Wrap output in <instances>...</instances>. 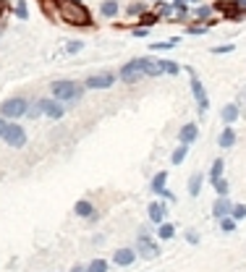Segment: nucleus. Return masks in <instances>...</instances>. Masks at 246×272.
<instances>
[{
  "label": "nucleus",
  "instance_id": "nucleus-1",
  "mask_svg": "<svg viewBox=\"0 0 246 272\" xmlns=\"http://www.w3.org/2000/svg\"><path fill=\"white\" fill-rule=\"evenodd\" d=\"M58 13L65 24H71V27H89L92 24V13H89V8L84 3H79V0H58Z\"/></svg>",
  "mask_w": 246,
  "mask_h": 272
},
{
  "label": "nucleus",
  "instance_id": "nucleus-2",
  "mask_svg": "<svg viewBox=\"0 0 246 272\" xmlns=\"http://www.w3.org/2000/svg\"><path fill=\"white\" fill-rule=\"evenodd\" d=\"M53 97L60 102H79L81 100V86L76 81H55L53 84Z\"/></svg>",
  "mask_w": 246,
  "mask_h": 272
},
{
  "label": "nucleus",
  "instance_id": "nucleus-3",
  "mask_svg": "<svg viewBox=\"0 0 246 272\" xmlns=\"http://www.w3.org/2000/svg\"><path fill=\"white\" fill-rule=\"evenodd\" d=\"M147 60H149V58H133V60H128V63L121 68V79H123L126 84H137L139 79H144V76H147V74H144Z\"/></svg>",
  "mask_w": 246,
  "mask_h": 272
},
{
  "label": "nucleus",
  "instance_id": "nucleus-4",
  "mask_svg": "<svg viewBox=\"0 0 246 272\" xmlns=\"http://www.w3.org/2000/svg\"><path fill=\"white\" fill-rule=\"evenodd\" d=\"M29 112V102L24 100V97H11V100H6L3 102V107H0V118H21V116H27Z\"/></svg>",
  "mask_w": 246,
  "mask_h": 272
},
{
  "label": "nucleus",
  "instance_id": "nucleus-5",
  "mask_svg": "<svg viewBox=\"0 0 246 272\" xmlns=\"http://www.w3.org/2000/svg\"><path fill=\"white\" fill-rule=\"evenodd\" d=\"M191 95H194V100H196V107H199V112H207V107H210V97H207V92H205V84L199 81V76L191 71Z\"/></svg>",
  "mask_w": 246,
  "mask_h": 272
},
{
  "label": "nucleus",
  "instance_id": "nucleus-6",
  "mask_svg": "<svg viewBox=\"0 0 246 272\" xmlns=\"http://www.w3.org/2000/svg\"><path fill=\"white\" fill-rule=\"evenodd\" d=\"M137 254H142L144 259H158L160 257V246L142 231L139 233V241H137Z\"/></svg>",
  "mask_w": 246,
  "mask_h": 272
},
{
  "label": "nucleus",
  "instance_id": "nucleus-7",
  "mask_svg": "<svg viewBox=\"0 0 246 272\" xmlns=\"http://www.w3.org/2000/svg\"><path fill=\"white\" fill-rule=\"evenodd\" d=\"M3 142H6L8 147H13V149L24 147V144H27V131H24V126L11 123V126H8V131L3 133Z\"/></svg>",
  "mask_w": 246,
  "mask_h": 272
},
{
  "label": "nucleus",
  "instance_id": "nucleus-8",
  "mask_svg": "<svg viewBox=\"0 0 246 272\" xmlns=\"http://www.w3.org/2000/svg\"><path fill=\"white\" fill-rule=\"evenodd\" d=\"M215 11H220V13H226L228 18H243V8L238 6V3H231V0H217L215 3Z\"/></svg>",
  "mask_w": 246,
  "mask_h": 272
},
{
  "label": "nucleus",
  "instance_id": "nucleus-9",
  "mask_svg": "<svg viewBox=\"0 0 246 272\" xmlns=\"http://www.w3.org/2000/svg\"><path fill=\"white\" fill-rule=\"evenodd\" d=\"M116 84V76L113 74H97V76H89L86 79V86L89 89H110Z\"/></svg>",
  "mask_w": 246,
  "mask_h": 272
},
{
  "label": "nucleus",
  "instance_id": "nucleus-10",
  "mask_svg": "<svg viewBox=\"0 0 246 272\" xmlns=\"http://www.w3.org/2000/svg\"><path fill=\"white\" fill-rule=\"evenodd\" d=\"M44 116L53 118V121H60L65 116V107L60 100H44Z\"/></svg>",
  "mask_w": 246,
  "mask_h": 272
},
{
  "label": "nucleus",
  "instance_id": "nucleus-11",
  "mask_svg": "<svg viewBox=\"0 0 246 272\" xmlns=\"http://www.w3.org/2000/svg\"><path fill=\"white\" fill-rule=\"evenodd\" d=\"M231 212H233V204H231L226 196H217L215 204H212V215H215L217 220H222V217H228Z\"/></svg>",
  "mask_w": 246,
  "mask_h": 272
},
{
  "label": "nucleus",
  "instance_id": "nucleus-12",
  "mask_svg": "<svg viewBox=\"0 0 246 272\" xmlns=\"http://www.w3.org/2000/svg\"><path fill=\"white\" fill-rule=\"evenodd\" d=\"M133 259H137V252H133V248H118V252L113 254V262L118 267H128V264H133Z\"/></svg>",
  "mask_w": 246,
  "mask_h": 272
},
{
  "label": "nucleus",
  "instance_id": "nucleus-13",
  "mask_svg": "<svg viewBox=\"0 0 246 272\" xmlns=\"http://www.w3.org/2000/svg\"><path fill=\"white\" fill-rule=\"evenodd\" d=\"M196 136H199L196 123H186L181 131H178V139H181V144H191V142H196Z\"/></svg>",
  "mask_w": 246,
  "mask_h": 272
},
{
  "label": "nucleus",
  "instance_id": "nucleus-14",
  "mask_svg": "<svg viewBox=\"0 0 246 272\" xmlns=\"http://www.w3.org/2000/svg\"><path fill=\"white\" fill-rule=\"evenodd\" d=\"M147 212H149V220L154 222V225H163L165 222V207L160 201H152L149 207H147Z\"/></svg>",
  "mask_w": 246,
  "mask_h": 272
},
{
  "label": "nucleus",
  "instance_id": "nucleus-15",
  "mask_svg": "<svg viewBox=\"0 0 246 272\" xmlns=\"http://www.w3.org/2000/svg\"><path fill=\"white\" fill-rule=\"evenodd\" d=\"M217 144H220V149H231L236 144V131L231 126H226V128H222V133H220V139H217Z\"/></svg>",
  "mask_w": 246,
  "mask_h": 272
},
{
  "label": "nucleus",
  "instance_id": "nucleus-16",
  "mask_svg": "<svg viewBox=\"0 0 246 272\" xmlns=\"http://www.w3.org/2000/svg\"><path fill=\"white\" fill-rule=\"evenodd\" d=\"M74 212L79 217H95V207H92V201H86V199H79L74 204Z\"/></svg>",
  "mask_w": 246,
  "mask_h": 272
},
{
  "label": "nucleus",
  "instance_id": "nucleus-17",
  "mask_svg": "<svg viewBox=\"0 0 246 272\" xmlns=\"http://www.w3.org/2000/svg\"><path fill=\"white\" fill-rule=\"evenodd\" d=\"M220 116H222V121H226V126H231L233 121H238V105H233V102H231V105H226Z\"/></svg>",
  "mask_w": 246,
  "mask_h": 272
},
{
  "label": "nucleus",
  "instance_id": "nucleus-18",
  "mask_svg": "<svg viewBox=\"0 0 246 272\" xmlns=\"http://www.w3.org/2000/svg\"><path fill=\"white\" fill-rule=\"evenodd\" d=\"M165 180H168V173H165V170H160L158 175L152 178V191H154V196H160V194H163V189H165Z\"/></svg>",
  "mask_w": 246,
  "mask_h": 272
},
{
  "label": "nucleus",
  "instance_id": "nucleus-19",
  "mask_svg": "<svg viewBox=\"0 0 246 272\" xmlns=\"http://www.w3.org/2000/svg\"><path fill=\"white\" fill-rule=\"evenodd\" d=\"M202 180H205L202 173H194V175L189 178V194H191V196H196L199 191H202Z\"/></svg>",
  "mask_w": 246,
  "mask_h": 272
},
{
  "label": "nucleus",
  "instance_id": "nucleus-20",
  "mask_svg": "<svg viewBox=\"0 0 246 272\" xmlns=\"http://www.w3.org/2000/svg\"><path fill=\"white\" fill-rule=\"evenodd\" d=\"M186 154H189V144H181V147H175V152L170 154V163L173 165H181L186 160Z\"/></svg>",
  "mask_w": 246,
  "mask_h": 272
},
{
  "label": "nucleus",
  "instance_id": "nucleus-21",
  "mask_svg": "<svg viewBox=\"0 0 246 272\" xmlns=\"http://www.w3.org/2000/svg\"><path fill=\"white\" fill-rule=\"evenodd\" d=\"M100 13L107 16V18H113V16L118 13V3H116V0H105V3L100 6Z\"/></svg>",
  "mask_w": 246,
  "mask_h": 272
},
{
  "label": "nucleus",
  "instance_id": "nucleus-22",
  "mask_svg": "<svg viewBox=\"0 0 246 272\" xmlns=\"http://www.w3.org/2000/svg\"><path fill=\"white\" fill-rule=\"evenodd\" d=\"M160 68H163V74H170V76H178V71H181V65H178L175 60H158Z\"/></svg>",
  "mask_w": 246,
  "mask_h": 272
},
{
  "label": "nucleus",
  "instance_id": "nucleus-23",
  "mask_svg": "<svg viewBox=\"0 0 246 272\" xmlns=\"http://www.w3.org/2000/svg\"><path fill=\"white\" fill-rule=\"evenodd\" d=\"M158 236L163 238V241H170L173 236H175V228L170 222H163V225H158Z\"/></svg>",
  "mask_w": 246,
  "mask_h": 272
},
{
  "label": "nucleus",
  "instance_id": "nucleus-24",
  "mask_svg": "<svg viewBox=\"0 0 246 272\" xmlns=\"http://www.w3.org/2000/svg\"><path fill=\"white\" fill-rule=\"evenodd\" d=\"M222 168H226V163H222V157H217V160L212 163V168H210V178H212V180L222 178Z\"/></svg>",
  "mask_w": 246,
  "mask_h": 272
},
{
  "label": "nucleus",
  "instance_id": "nucleus-25",
  "mask_svg": "<svg viewBox=\"0 0 246 272\" xmlns=\"http://www.w3.org/2000/svg\"><path fill=\"white\" fill-rule=\"evenodd\" d=\"M175 44H181V39H178V37L165 39V42H154V44H152V50H170V48H175Z\"/></svg>",
  "mask_w": 246,
  "mask_h": 272
},
{
  "label": "nucleus",
  "instance_id": "nucleus-26",
  "mask_svg": "<svg viewBox=\"0 0 246 272\" xmlns=\"http://www.w3.org/2000/svg\"><path fill=\"white\" fill-rule=\"evenodd\" d=\"M158 13H144V16H139V24L144 27V29H149V27H154V24H158Z\"/></svg>",
  "mask_w": 246,
  "mask_h": 272
},
{
  "label": "nucleus",
  "instance_id": "nucleus-27",
  "mask_svg": "<svg viewBox=\"0 0 246 272\" xmlns=\"http://www.w3.org/2000/svg\"><path fill=\"white\" fill-rule=\"evenodd\" d=\"M86 269L89 272H107V262L105 259H92V262L86 264Z\"/></svg>",
  "mask_w": 246,
  "mask_h": 272
},
{
  "label": "nucleus",
  "instance_id": "nucleus-28",
  "mask_svg": "<svg viewBox=\"0 0 246 272\" xmlns=\"http://www.w3.org/2000/svg\"><path fill=\"white\" fill-rule=\"evenodd\" d=\"M212 186H215L217 196H228V180H226V178H217V180H212Z\"/></svg>",
  "mask_w": 246,
  "mask_h": 272
},
{
  "label": "nucleus",
  "instance_id": "nucleus-29",
  "mask_svg": "<svg viewBox=\"0 0 246 272\" xmlns=\"http://www.w3.org/2000/svg\"><path fill=\"white\" fill-rule=\"evenodd\" d=\"M220 228L226 231V233H233V231H236V220H233V217H222V220H220Z\"/></svg>",
  "mask_w": 246,
  "mask_h": 272
},
{
  "label": "nucleus",
  "instance_id": "nucleus-30",
  "mask_svg": "<svg viewBox=\"0 0 246 272\" xmlns=\"http://www.w3.org/2000/svg\"><path fill=\"white\" fill-rule=\"evenodd\" d=\"M231 217H233V220H243V217H246V204H233Z\"/></svg>",
  "mask_w": 246,
  "mask_h": 272
},
{
  "label": "nucleus",
  "instance_id": "nucleus-31",
  "mask_svg": "<svg viewBox=\"0 0 246 272\" xmlns=\"http://www.w3.org/2000/svg\"><path fill=\"white\" fill-rule=\"evenodd\" d=\"M13 13H16L18 18H29V11H27V3H24V0H18V3H16Z\"/></svg>",
  "mask_w": 246,
  "mask_h": 272
},
{
  "label": "nucleus",
  "instance_id": "nucleus-32",
  "mask_svg": "<svg viewBox=\"0 0 246 272\" xmlns=\"http://www.w3.org/2000/svg\"><path fill=\"white\" fill-rule=\"evenodd\" d=\"M210 16H212V8H210V6H199V8H196V18H199V21H207Z\"/></svg>",
  "mask_w": 246,
  "mask_h": 272
},
{
  "label": "nucleus",
  "instance_id": "nucleus-33",
  "mask_svg": "<svg viewBox=\"0 0 246 272\" xmlns=\"http://www.w3.org/2000/svg\"><path fill=\"white\" fill-rule=\"evenodd\" d=\"M42 112H44V100H39V102H34V105H32L29 118H37V116H42Z\"/></svg>",
  "mask_w": 246,
  "mask_h": 272
},
{
  "label": "nucleus",
  "instance_id": "nucleus-34",
  "mask_svg": "<svg viewBox=\"0 0 246 272\" xmlns=\"http://www.w3.org/2000/svg\"><path fill=\"white\" fill-rule=\"evenodd\" d=\"M128 13H131V16H144L147 11H144L142 3H131V6H128Z\"/></svg>",
  "mask_w": 246,
  "mask_h": 272
},
{
  "label": "nucleus",
  "instance_id": "nucleus-35",
  "mask_svg": "<svg viewBox=\"0 0 246 272\" xmlns=\"http://www.w3.org/2000/svg\"><path fill=\"white\" fill-rule=\"evenodd\" d=\"M215 55H226V53H233V44H222V48H212Z\"/></svg>",
  "mask_w": 246,
  "mask_h": 272
},
{
  "label": "nucleus",
  "instance_id": "nucleus-36",
  "mask_svg": "<svg viewBox=\"0 0 246 272\" xmlns=\"http://www.w3.org/2000/svg\"><path fill=\"white\" fill-rule=\"evenodd\" d=\"M186 241H189V243H199V236H196V231H189V233H186Z\"/></svg>",
  "mask_w": 246,
  "mask_h": 272
},
{
  "label": "nucleus",
  "instance_id": "nucleus-37",
  "mask_svg": "<svg viewBox=\"0 0 246 272\" xmlns=\"http://www.w3.org/2000/svg\"><path fill=\"white\" fill-rule=\"evenodd\" d=\"M8 126H11V123H8L6 118H0V139H3V133L8 131Z\"/></svg>",
  "mask_w": 246,
  "mask_h": 272
},
{
  "label": "nucleus",
  "instance_id": "nucleus-38",
  "mask_svg": "<svg viewBox=\"0 0 246 272\" xmlns=\"http://www.w3.org/2000/svg\"><path fill=\"white\" fill-rule=\"evenodd\" d=\"M81 50V42H71L69 44V53H79Z\"/></svg>",
  "mask_w": 246,
  "mask_h": 272
},
{
  "label": "nucleus",
  "instance_id": "nucleus-39",
  "mask_svg": "<svg viewBox=\"0 0 246 272\" xmlns=\"http://www.w3.org/2000/svg\"><path fill=\"white\" fill-rule=\"evenodd\" d=\"M160 196H165L168 201H175V194H173V191H168V189H163V194H160Z\"/></svg>",
  "mask_w": 246,
  "mask_h": 272
},
{
  "label": "nucleus",
  "instance_id": "nucleus-40",
  "mask_svg": "<svg viewBox=\"0 0 246 272\" xmlns=\"http://www.w3.org/2000/svg\"><path fill=\"white\" fill-rule=\"evenodd\" d=\"M189 34H205V27H189Z\"/></svg>",
  "mask_w": 246,
  "mask_h": 272
},
{
  "label": "nucleus",
  "instance_id": "nucleus-41",
  "mask_svg": "<svg viewBox=\"0 0 246 272\" xmlns=\"http://www.w3.org/2000/svg\"><path fill=\"white\" fill-rule=\"evenodd\" d=\"M133 37H147V29L139 27V29H133Z\"/></svg>",
  "mask_w": 246,
  "mask_h": 272
},
{
  "label": "nucleus",
  "instance_id": "nucleus-42",
  "mask_svg": "<svg viewBox=\"0 0 246 272\" xmlns=\"http://www.w3.org/2000/svg\"><path fill=\"white\" fill-rule=\"evenodd\" d=\"M71 272H89L84 264H76V267H71Z\"/></svg>",
  "mask_w": 246,
  "mask_h": 272
},
{
  "label": "nucleus",
  "instance_id": "nucleus-43",
  "mask_svg": "<svg viewBox=\"0 0 246 272\" xmlns=\"http://www.w3.org/2000/svg\"><path fill=\"white\" fill-rule=\"evenodd\" d=\"M238 6H241V8L246 11V0H238Z\"/></svg>",
  "mask_w": 246,
  "mask_h": 272
},
{
  "label": "nucleus",
  "instance_id": "nucleus-44",
  "mask_svg": "<svg viewBox=\"0 0 246 272\" xmlns=\"http://www.w3.org/2000/svg\"><path fill=\"white\" fill-rule=\"evenodd\" d=\"M3 8H6V3H3V0H0V11H3Z\"/></svg>",
  "mask_w": 246,
  "mask_h": 272
},
{
  "label": "nucleus",
  "instance_id": "nucleus-45",
  "mask_svg": "<svg viewBox=\"0 0 246 272\" xmlns=\"http://www.w3.org/2000/svg\"><path fill=\"white\" fill-rule=\"evenodd\" d=\"M186 3H199V0H186Z\"/></svg>",
  "mask_w": 246,
  "mask_h": 272
},
{
  "label": "nucleus",
  "instance_id": "nucleus-46",
  "mask_svg": "<svg viewBox=\"0 0 246 272\" xmlns=\"http://www.w3.org/2000/svg\"><path fill=\"white\" fill-rule=\"evenodd\" d=\"M79 3H81V0H79Z\"/></svg>",
  "mask_w": 246,
  "mask_h": 272
}]
</instances>
